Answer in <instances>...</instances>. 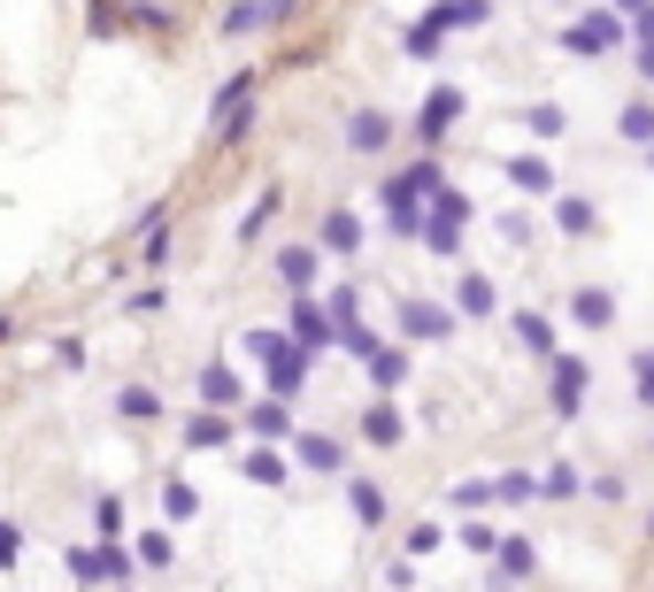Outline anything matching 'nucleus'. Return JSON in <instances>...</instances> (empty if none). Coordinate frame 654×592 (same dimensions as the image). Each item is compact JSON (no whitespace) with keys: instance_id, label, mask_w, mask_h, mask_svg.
Wrapping results in <instances>:
<instances>
[{"instance_id":"obj_9","label":"nucleus","mask_w":654,"mask_h":592,"mask_svg":"<svg viewBox=\"0 0 654 592\" xmlns=\"http://www.w3.org/2000/svg\"><path fill=\"white\" fill-rule=\"evenodd\" d=\"M523 132H531V139H562V132H570V108L539 101V108H523Z\"/></svg>"},{"instance_id":"obj_16","label":"nucleus","mask_w":654,"mask_h":592,"mask_svg":"<svg viewBox=\"0 0 654 592\" xmlns=\"http://www.w3.org/2000/svg\"><path fill=\"white\" fill-rule=\"evenodd\" d=\"M500 485V500L516 508V500H539V477H523V469H508V477H492Z\"/></svg>"},{"instance_id":"obj_13","label":"nucleus","mask_w":654,"mask_h":592,"mask_svg":"<svg viewBox=\"0 0 654 592\" xmlns=\"http://www.w3.org/2000/svg\"><path fill=\"white\" fill-rule=\"evenodd\" d=\"M539 492H547V500H578V492H585V477H578L570 461H554V469L539 477Z\"/></svg>"},{"instance_id":"obj_19","label":"nucleus","mask_w":654,"mask_h":592,"mask_svg":"<svg viewBox=\"0 0 654 592\" xmlns=\"http://www.w3.org/2000/svg\"><path fill=\"white\" fill-rule=\"evenodd\" d=\"M370 377H377V385H401L408 362H401V354H370Z\"/></svg>"},{"instance_id":"obj_26","label":"nucleus","mask_w":654,"mask_h":592,"mask_svg":"<svg viewBox=\"0 0 654 592\" xmlns=\"http://www.w3.org/2000/svg\"><path fill=\"white\" fill-rule=\"evenodd\" d=\"M647 169H654V154H647Z\"/></svg>"},{"instance_id":"obj_18","label":"nucleus","mask_w":654,"mask_h":592,"mask_svg":"<svg viewBox=\"0 0 654 592\" xmlns=\"http://www.w3.org/2000/svg\"><path fill=\"white\" fill-rule=\"evenodd\" d=\"M486 500H500V485H492V477H478V485H455V508H486Z\"/></svg>"},{"instance_id":"obj_4","label":"nucleus","mask_w":654,"mask_h":592,"mask_svg":"<svg viewBox=\"0 0 654 592\" xmlns=\"http://www.w3.org/2000/svg\"><path fill=\"white\" fill-rule=\"evenodd\" d=\"M570 315H578L585 331H609V323H616V293H609V285H578V293H570Z\"/></svg>"},{"instance_id":"obj_22","label":"nucleus","mask_w":654,"mask_h":592,"mask_svg":"<svg viewBox=\"0 0 654 592\" xmlns=\"http://www.w3.org/2000/svg\"><path fill=\"white\" fill-rule=\"evenodd\" d=\"M463 308H470V315H492V285L486 278H463Z\"/></svg>"},{"instance_id":"obj_21","label":"nucleus","mask_w":654,"mask_h":592,"mask_svg":"<svg viewBox=\"0 0 654 592\" xmlns=\"http://www.w3.org/2000/svg\"><path fill=\"white\" fill-rule=\"evenodd\" d=\"M354 516L377 523V516H385V492H377V485H354Z\"/></svg>"},{"instance_id":"obj_11","label":"nucleus","mask_w":654,"mask_h":592,"mask_svg":"<svg viewBox=\"0 0 654 592\" xmlns=\"http://www.w3.org/2000/svg\"><path fill=\"white\" fill-rule=\"evenodd\" d=\"M447 323H455L447 308H432V300H408V331H416V339H447Z\"/></svg>"},{"instance_id":"obj_7","label":"nucleus","mask_w":654,"mask_h":592,"mask_svg":"<svg viewBox=\"0 0 654 592\" xmlns=\"http://www.w3.org/2000/svg\"><path fill=\"white\" fill-rule=\"evenodd\" d=\"M616 139H632V147L654 154V101H624V108H616Z\"/></svg>"},{"instance_id":"obj_2","label":"nucleus","mask_w":654,"mask_h":592,"mask_svg":"<svg viewBox=\"0 0 654 592\" xmlns=\"http://www.w3.org/2000/svg\"><path fill=\"white\" fill-rule=\"evenodd\" d=\"M585 385H593V370H585L578 354H554V362H547V408H554V416H578V408H585Z\"/></svg>"},{"instance_id":"obj_14","label":"nucleus","mask_w":654,"mask_h":592,"mask_svg":"<svg viewBox=\"0 0 654 592\" xmlns=\"http://www.w3.org/2000/svg\"><path fill=\"white\" fill-rule=\"evenodd\" d=\"M346 139H354L362 154H377L385 139H393V124H385V116H354V132H346Z\"/></svg>"},{"instance_id":"obj_25","label":"nucleus","mask_w":654,"mask_h":592,"mask_svg":"<svg viewBox=\"0 0 654 592\" xmlns=\"http://www.w3.org/2000/svg\"><path fill=\"white\" fill-rule=\"evenodd\" d=\"M654 0H616V15H624V23H632V15H647Z\"/></svg>"},{"instance_id":"obj_24","label":"nucleus","mask_w":654,"mask_h":592,"mask_svg":"<svg viewBox=\"0 0 654 592\" xmlns=\"http://www.w3.org/2000/svg\"><path fill=\"white\" fill-rule=\"evenodd\" d=\"M632 70H640V77L654 85V46H632Z\"/></svg>"},{"instance_id":"obj_10","label":"nucleus","mask_w":654,"mask_h":592,"mask_svg":"<svg viewBox=\"0 0 654 592\" xmlns=\"http://www.w3.org/2000/svg\"><path fill=\"white\" fill-rule=\"evenodd\" d=\"M508 177H516L523 193H554V169H547L539 154H508Z\"/></svg>"},{"instance_id":"obj_20","label":"nucleus","mask_w":654,"mask_h":592,"mask_svg":"<svg viewBox=\"0 0 654 592\" xmlns=\"http://www.w3.org/2000/svg\"><path fill=\"white\" fill-rule=\"evenodd\" d=\"M585 492H593V500H609V508H624V500H632V485H624V477H593Z\"/></svg>"},{"instance_id":"obj_15","label":"nucleus","mask_w":654,"mask_h":592,"mask_svg":"<svg viewBox=\"0 0 654 592\" xmlns=\"http://www.w3.org/2000/svg\"><path fill=\"white\" fill-rule=\"evenodd\" d=\"M424 239H432V255H463V224H439V216H432Z\"/></svg>"},{"instance_id":"obj_17","label":"nucleus","mask_w":654,"mask_h":592,"mask_svg":"<svg viewBox=\"0 0 654 592\" xmlns=\"http://www.w3.org/2000/svg\"><path fill=\"white\" fill-rule=\"evenodd\" d=\"M362 432H370L377 446H393V439H401V416H393V408H370V416H362Z\"/></svg>"},{"instance_id":"obj_23","label":"nucleus","mask_w":654,"mask_h":592,"mask_svg":"<svg viewBox=\"0 0 654 592\" xmlns=\"http://www.w3.org/2000/svg\"><path fill=\"white\" fill-rule=\"evenodd\" d=\"M632 393H640V401H647V408H654V346H647V354H640V362H632Z\"/></svg>"},{"instance_id":"obj_8","label":"nucleus","mask_w":654,"mask_h":592,"mask_svg":"<svg viewBox=\"0 0 654 592\" xmlns=\"http://www.w3.org/2000/svg\"><path fill=\"white\" fill-rule=\"evenodd\" d=\"M486 15H492V0H439V8H432L439 31H470V23H486Z\"/></svg>"},{"instance_id":"obj_12","label":"nucleus","mask_w":654,"mask_h":592,"mask_svg":"<svg viewBox=\"0 0 654 592\" xmlns=\"http://www.w3.org/2000/svg\"><path fill=\"white\" fill-rule=\"evenodd\" d=\"M516 339H523L531 354H547V362H554V331H547V315H531V308H523V315H516Z\"/></svg>"},{"instance_id":"obj_3","label":"nucleus","mask_w":654,"mask_h":592,"mask_svg":"<svg viewBox=\"0 0 654 592\" xmlns=\"http://www.w3.org/2000/svg\"><path fill=\"white\" fill-rule=\"evenodd\" d=\"M539 570V547L531 539H500V554H492V585H523Z\"/></svg>"},{"instance_id":"obj_5","label":"nucleus","mask_w":654,"mask_h":592,"mask_svg":"<svg viewBox=\"0 0 654 592\" xmlns=\"http://www.w3.org/2000/svg\"><path fill=\"white\" fill-rule=\"evenodd\" d=\"M455 116H463V93H455V85H439V93L424 101V116H416V132H424V139H447V124H455Z\"/></svg>"},{"instance_id":"obj_1","label":"nucleus","mask_w":654,"mask_h":592,"mask_svg":"<svg viewBox=\"0 0 654 592\" xmlns=\"http://www.w3.org/2000/svg\"><path fill=\"white\" fill-rule=\"evenodd\" d=\"M624 39H632V23H624L616 8H593V15L562 23V46H570V54H609V46H624Z\"/></svg>"},{"instance_id":"obj_6","label":"nucleus","mask_w":654,"mask_h":592,"mask_svg":"<svg viewBox=\"0 0 654 592\" xmlns=\"http://www.w3.org/2000/svg\"><path fill=\"white\" fill-rule=\"evenodd\" d=\"M554 224H562L570 239H593V231H601V208L578 200V193H562V200H554Z\"/></svg>"}]
</instances>
